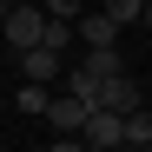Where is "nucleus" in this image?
Wrapping results in <instances>:
<instances>
[{
	"instance_id": "nucleus-1",
	"label": "nucleus",
	"mask_w": 152,
	"mask_h": 152,
	"mask_svg": "<svg viewBox=\"0 0 152 152\" xmlns=\"http://www.w3.org/2000/svg\"><path fill=\"white\" fill-rule=\"evenodd\" d=\"M0 33H7V46H20V53H27V46H40V40H46V7H40V0L13 7L7 20H0Z\"/></svg>"
},
{
	"instance_id": "nucleus-2",
	"label": "nucleus",
	"mask_w": 152,
	"mask_h": 152,
	"mask_svg": "<svg viewBox=\"0 0 152 152\" xmlns=\"http://www.w3.org/2000/svg\"><path fill=\"white\" fill-rule=\"evenodd\" d=\"M80 139H86L93 152H106V145H126V113H113V106H93Z\"/></svg>"
},
{
	"instance_id": "nucleus-3",
	"label": "nucleus",
	"mask_w": 152,
	"mask_h": 152,
	"mask_svg": "<svg viewBox=\"0 0 152 152\" xmlns=\"http://www.w3.org/2000/svg\"><path fill=\"white\" fill-rule=\"evenodd\" d=\"M86 99H73V93H60L53 106H46V126H53V132H86Z\"/></svg>"
},
{
	"instance_id": "nucleus-4",
	"label": "nucleus",
	"mask_w": 152,
	"mask_h": 152,
	"mask_svg": "<svg viewBox=\"0 0 152 152\" xmlns=\"http://www.w3.org/2000/svg\"><path fill=\"white\" fill-rule=\"evenodd\" d=\"M20 66H27V80H40V86L66 80V66H60V53H53V46H27V53H20Z\"/></svg>"
},
{
	"instance_id": "nucleus-5",
	"label": "nucleus",
	"mask_w": 152,
	"mask_h": 152,
	"mask_svg": "<svg viewBox=\"0 0 152 152\" xmlns=\"http://www.w3.org/2000/svg\"><path fill=\"white\" fill-rule=\"evenodd\" d=\"M99 106H113V113H132V106H145V99H139V80H132V73H113Z\"/></svg>"
},
{
	"instance_id": "nucleus-6",
	"label": "nucleus",
	"mask_w": 152,
	"mask_h": 152,
	"mask_svg": "<svg viewBox=\"0 0 152 152\" xmlns=\"http://www.w3.org/2000/svg\"><path fill=\"white\" fill-rule=\"evenodd\" d=\"M80 40H86V46H113V40H119V20H113V13H80Z\"/></svg>"
},
{
	"instance_id": "nucleus-7",
	"label": "nucleus",
	"mask_w": 152,
	"mask_h": 152,
	"mask_svg": "<svg viewBox=\"0 0 152 152\" xmlns=\"http://www.w3.org/2000/svg\"><path fill=\"white\" fill-rule=\"evenodd\" d=\"M86 73L113 80V73H126V53H119V46H86Z\"/></svg>"
},
{
	"instance_id": "nucleus-8",
	"label": "nucleus",
	"mask_w": 152,
	"mask_h": 152,
	"mask_svg": "<svg viewBox=\"0 0 152 152\" xmlns=\"http://www.w3.org/2000/svg\"><path fill=\"white\" fill-rule=\"evenodd\" d=\"M13 106H20V113H27V119H46V106H53V93H46L40 80H27V86H20V93H13Z\"/></svg>"
},
{
	"instance_id": "nucleus-9",
	"label": "nucleus",
	"mask_w": 152,
	"mask_h": 152,
	"mask_svg": "<svg viewBox=\"0 0 152 152\" xmlns=\"http://www.w3.org/2000/svg\"><path fill=\"white\" fill-rule=\"evenodd\" d=\"M126 145H152V106H132V113H126Z\"/></svg>"
},
{
	"instance_id": "nucleus-10",
	"label": "nucleus",
	"mask_w": 152,
	"mask_h": 152,
	"mask_svg": "<svg viewBox=\"0 0 152 152\" xmlns=\"http://www.w3.org/2000/svg\"><path fill=\"white\" fill-rule=\"evenodd\" d=\"M106 13L119 20V27H139V13H145V0H106Z\"/></svg>"
},
{
	"instance_id": "nucleus-11",
	"label": "nucleus",
	"mask_w": 152,
	"mask_h": 152,
	"mask_svg": "<svg viewBox=\"0 0 152 152\" xmlns=\"http://www.w3.org/2000/svg\"><path fill=\"white\" fill-rule=\"evenodd\" d=\"M40 7L53 13V20H80V0H40Z\"/></svg>"
},
{
	"instance_id": "nucleus-12",
	"label": "nucleus",
	"mask_w": 152,
	"mask_h": 152,
	"mask_svg": "<svg viewBox=\"0 0 152 152\" xmlns=\"http://www.w3.org/2000/svg\"><path fill=\"white\" fill-rule=\"evenodd\" d=\"M46 152H93V145H86L80 132H60V139H53V145H46Z\"/></svg>"
},
{
	"instance_id": "nucleus-13",
	"label": "nucleus",
	"mask_w": 152,
	"mask_h": 152,
	"mask_svg": "<svg viewBox=\"0 0 152 152\" xmlns=\"http://www.w3.org/2000/svg\"><path fill=\"white\" fill-rule=\"evenodd\" d=\"M139 27H152V0H145V13H139Z\"/></svg>"
},
{
	"instance_id": "nucleus-14",
	"label": "nucleus",
	"mask_w": 152,
	"mask_h": 152,
	"mask_svg": "<svg viewBox=\"0 0 152 152\" xmlns=\"http://www.w3.org/2000/svg\"><path fill=\"white\" fill-rule=\"evenodd\" d=\"M106 152H132V145H106Z\"/></svg>"
},
{
	"instance_id": "nucleus-15",
	"label": "nucleus",
	"mask_w": 152,
	"mask_h": 152,
	"mask_svg": "<svg viewBox=\"0 0 152 152\" xmlns=\"http://www.w3.org/2000/svg\"><path fill=\"white\" fill-rule=\"evenodd\" d=\"M7 7H27V0H7Z\"/></svg>"
},
{
	"instance_id": "nucleus-16",
	"label": "nucleus",
	"mask_w": 152,
	"mask_h": 152,
	"mask_svg": "<svg viewBox=\"0 0 152 152\" xmlns=\"http://www.w3.org/2000/svg\"><path fill=\"white\" fill-rule=\"evenodd\" d=\"M139 152H152V145H139Z\"/></svg>"
}]
</instances>
